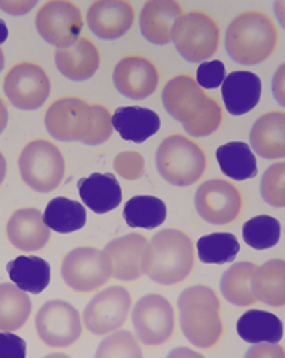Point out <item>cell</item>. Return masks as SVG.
Listing matches in <instances>:
<instances>
[{
	"label": "cell",
	"instance_id": "cell-6",
	"mask_svg": "<svg viewBox=\"0 0 285 358\" xmlns=\"http://www.w3.org/2000/svg\"><path fill=\"white\" fill-rule=\"evenodd\" d=\"M156 164L159 173L170 185L187 187L203 177L207 169V155L191 137L177 133L160 143Z\"/></svg>",
	"mask_w": 285,
	"mask_h": 358
},
{
	"label": "cell",
	"instance_id": "cell-38",
	"mask_svg": "<svg viewBox=\"0 0 285 358\" xmlns=\"http://www.w3.org/2000/svg\"><path fill=\"white\" fill-rule=\"evenodd\" d=\"M145 157L137 152H122L115 157L113 167L126 180H138L145 173Z\"/></svg>",
	"mask_w": 285,
	"mask_h": 358
},
{
	"label": "cell",
	"instance_id": "cell-30",
	"mask_svg": "<svg viewBox=\"0 0 285 358\" xmlns=\"http://www.w3.org/2000/svg\"><path fill=\"white\" fill-rule=\"evenodd\" d=\"M253 285L258 301L271 307H285V260L274 259L260 266Z\"/></svg>",
	"mask_w": 285,
	"mask_h": 358
},
{
	"label": "cell",
	"instance_id": "cell-28",
	"mask_svg": "<svg viewBox=\"0 0 285 358\" xmlns=\"http://www.w3.org/2000/svg\"><path fill=\"white\" fill-rule=\"evenodd\" d=\"M10 280L26 293L41 294L50 282V264L36 256H19L8 263Z\"/></svg>",
	"mask_w": 285,
	"mask_h": 358
},
{
	"label": "cell",
	"instance_id": "cell-20",
	"mask_svg": "<svg viewBox=\"0 0 285 358\" xmlns=\"http://www.w3.org/2000/svg\"><path fill=\"white\" fill-rule=\"evenodd\" d=\"M183 16V6L177 0H149L140 12V30L145 38L159 46L173 41L175 22Z\"/></svg>",
	"mask_w": 285,
	"mask_h": 358
},
{
	"label": "cell",
	"instance_id": "cell-18",
	"mask_svg": "<svg viewBox=\"0 0 285 358\" xmlns=\"http://www.w3.org/2000/svg\"><path fill=\"white\" fill-rule=\"evenodd\" d=\"M87 24L100 39L115 41L134 23V8L127 0H96L87 9Z\"/></svg>",
	"mask_w": 285,
	"mask_h": 358
},
{
	"label": "cell",
	"instance_id": "cell-42",
	"mask_svg": "<svg viewBox=\"0 0 285 358\" xmlns=\"http://www.w3.org/2000/svg\"><path fill=\"white\" fill-rule=\"evenodd\" d=\"M2 347H3V354H17L19 357L24 355V348L26 344L22 338L10 334L9 331H3L2 336Z\"/></svg>",
	"mask_w": 285,
	"mask_h": 358
},
{
	"label": "cell",
	"instance_id": "cell-37",
	"mask_svg": "<svg viewBox=\"0 0 285 358\" xmlns=\"http://www.w3.org/2000/svg\"><path fill=\"white\" fill-rule=\"evenodd\" d=\"M261 196L272 207H285V162L271 164L261 178Z\"/></svg>",
	"mask_w": 285,
	"mask_h": 358
},
{
	"label": "cell",
	"instance_id": "cell-7",
	"mask_svg": "<svg viewBox=\"0 0 285 358\" xmlns=\"http://www.w3.org/2000/svg\"><path fill=\"white\" fill-rule=\"evenodd\" d=\"M64 171V157L50 140L33 138L26 143L19 155L22 180L34 192L54 190L61 183Z\"/></svg>",
	"mask_w": 285,
	"mask_h": 358
},
{
	"label": "cell",
	"instance_id": "cell-19",
	"mask_svg": "<svg viewBox=\"0 0 285 358\" xmlns=\"http://www.w3.org/2000/svg\"><path fill=\"white\" fill-rule=\"evenodd\" d=\"M9 241L22 252H38L50 238V229L43 214L34 207L17 208L6 224Z\"/></svg>",
	"mask_w": 285,
	"mask_h": 358
},
{
	"label": "cell",
	"instance_id": "cell-2",
	"mask_svg": "<svg viewBox=\"0 0 285 358\" xmlns=\"http://www.w3.org/2000/svg\"><path fill=\"white\" fill-rule=\"evenodd\" d=\"M163 104L171 117L180 122L193 137H205L223 124V107L208 96L191 75H177L163 89Z\"/></svg>",
	"mask_w": 285,
	"mask_h": 358
},
{
	"label": "cell",
	"instance_id": "cell-24",
	"mask_svg": "<svg viewBox=\"0 0 285 358\" xmlns=\"http://www.w3.org/2000/svg\"><path fill=\"white\" fill-rule=\"evenodd\" d=\"M254 152L263 159L285 157V112L274 110L263 115L249 131Z\"/></svg>",
	"mask_w": 285,
	"mask_h": 358
},
{
	"label": "cell",
	"instance_id": "cell-36",
	"mask_svg": "<svg viewBox=\"0 0 285 358\" xmlns=\"http://www.w3.org/2000/svg\"><path fill=\"white\" fill-rule=\"evenodd\" d=\"M97 358H141L142 351L136 340V337L129 331H115L109 337H105L97 351Z\"/></svg>",
	"mask_w": 285,
	"mask_h": 358
},
{
	"label": "cell",
	"instance_id": "cell-9",
	"mask_svg": "<svg viewBox=\"0 0 285 358\" xmlns=\"http://www.w3.org/2000/svg\"><path fill=\"white\" fill-rule=\"evenodd\" d=\"M36 30L48 43L59 48L73 46L82 36L83 16L80 8L70 0H48L34 17Z\"/></svg>",
	"mask_w": 285,
	"mask_h": 358
},
{
	"label": "cell",
	"instance_id": "cell-15",
	"mask_svg": "<svg viewBox=\"0 0 285 358\" xmlns=\"http://www.w3.org/2000/svg\"><path fill=\"white\" fill-rule=\"evenodd\" d=\"M36 331L49 347L66 348L82 336V320L78 310L63 301L50 300L36 314Z\"/></svg>",
	"mask_w": 285,
	"mask_h": 358
},
{
	"label": "cell",
	"instance_id": "cell-22",
	"mask_svg": "<svg viewBox=\"0 0 285 358\" xmlns=\"http://www.w3.org/2000/svg\"><path fill=\"white\" fill-rule=\"evenodd\" d=\"M221 94L227 112L233 116H242L260 103L261 79L253 71H233L221 86Z\"/></svg>",
	"mask_w": 285,
	"mask_h": 358
},
{
	"label": "cell",
	"instance_id": "cell-21",
	"mask_svg": "<svg viewBox=\"0 0 285 358\" xmlns=\"http://www.w3.org/2000/svg\"><path fill=\"white\" fill-rule=\"evenodd\" d=\"M54 62L63 76L75 82H83L98 70L100 52L89 38L82 36L73 46L56 49Z\"/></svg>",
	"mask_w": 285,
	"mask_h": 358
},
{
	"label": "cell",
	"instance_id": "cell-23",
	"mask_svg": "<svg viewBox=\"0 0 285 358\" xmlns=\"http://www.w3.org/2000/svg\"><path fill=\"white\" fill-rule=\"evenodd\" d=\"M78 190L82 201L96 214H105L117 208L123 193L117 178L112 173H93L80 178Z\"/></svg>",
	"mask_w": 285,
	"mask_h": 358
},
{
	"label": "cell",
	"instance_id": "cell-26",
	"mask_svg": "<svg viewBox=\"0 0 285 358\" xmlns=\"http://www.w3.org/2000/svg\"><path fill=\"white\" fill-rule=\"evenodd\" d=\"M258 266L251 262L234 263L221 277L220 289L227 301L238 307L253 306L258 301L254 292V275Z\"/></svg>",
	"mask_w": 285,
	"mask_h": 358
},
{
	"label": "cell",
	"instance_id": "cell-8",
	"mask_svg": "<svg viewBox=\"0 0 285 358\" xmlns=\"http://www.w3.org/2000/svg\"><path fill=\"white\" fill-rule=\"evenodd\" d=\"M220 36L219 22L203 10L183 13L173 29V42L177 52L191 63H204L216 55Z\"/></svg>",
	"mask_w": 285,
	"mask_h": 358
},
{
	"label": "cell",
	"instance_id": "cell-10",
	"mask_svg": "<svg viewBox=\"0 0 285 358\" xmlns=\"http://www.w3.org/2000/svg\"><path fill=\"white\" fill-rule=\"evenodd\" d=\"M3 90L17 109L36 110L45 104L50 94V79L41 64L19 62L6 71Z\"/></svg>",
	"mask_w": 285,
	"mask_h": 358
},
{
	"label": "cell",
	"instance_id": "cell-33",
	"mask_svg": "<svg viewBox=\"0 0 285 358\" xmlns=\"http://www.w3.org/2000/svg\"><path fill=\"white\" fill-rule=\"evenodd\" d=\"M123 217L131 229L153 230L167 219L166 203L154 196H134L123 210Z\"/></svg>",
	"mask_w": 285,
	"mask_h": 358
},
{
	"label": "cell",
	"instance_id": "cell-12",
	"mask_svg": "<svg viewBox=\"0 0 285 358\" xmlns=\"http://www.w3.org/2000/svg\"><path fill=\"white\" fill-rule=\"evenodd\" d=\"M61 278L71 290L87 293L109 281L112 271L103 250L78 247L66 255L60 267Z\"/></svg>",
	"mask_w": 285,
	"mask_h": 358
},
{
	"label": "cell",
	"instance_id": "cell-17",
	"mask_svg": "<svg viewBox=\"0 0 285 358\" xmlns=\"http://www.w3.org/2000/svg\"><path fill=\"white\" fill-rule=\"evenodd\" d=\"M113 82L123 96L134 100L146 99L159 86V67L146 56L127 55L116 63Z\"/></svg>",
	"mask_w": 285,
	"mask_h": 358
},
{
	"label": "cell",
	"instance_id": "cell-43",
	"mask_svg": "<svg viewBox=\"0 0 285 358\" xmlns=\"http://www.w3.org/2000/svg\"><path fill=\"white\" fill-rule=\"evenodd\" d=\"M272 94L275 100L285 107V62L279 64L272 78Z\"/></svg>",
	"mask_w": 285,
	"mask_h": 358
},
{
	"label": "cell",
	"instance_id": "cell-40",
	"mask_svg": "<svg viewBox=\"0 0 285 358\" xmlns=\"http://www.w3.org/2000/svg\"><path fill=\"white\" fill-rule=\"evenodd\" d=\"M248 358H285V350L277 343H258L249 348L245 354Z\"/></svg>",
	"mask_w": 285,
	"mask_h": 358
},
{
	"label": "cell",
	"instance_id": "cell-35",
	"mask_svg": "<svg viewBox=\"0 0 285 358\" xmlns=\"http://www.w3.org/2000/svg\"><path fill=\"white\" fill-rule=\"evenodd\" d=\"M242 238L254 250H267L278 244L281 238V224L271 216H257L242 226Z\"/></svg>",
	"mask_w": 285,
	"mask_h": 358
},
{
	"label": "cell",
	"instance_id": "cell-16",
	"mask_svg": "<svg viewBox=\"0 0 285 358\" xmlns=\"http://www.w3.org/2000/svg\"><path fill=\"white\" fill-rule=\"evenodd\" d=\"M130 307V293L120 285H113L89 301L83 313L85 326L96 336L115 333L124 324Z\"/></svg>",
	"mask_w": 285,
	"mask_h": 358
},
{
	"label": "cell",
	"instance_id": "cell-29",
	"mask_svg": "<svg viewBox=\"0 0 285 358\" xmlns=\"http://www.w3.org/2000/svg\"><path fill=\"white\" fill-rule=\"evenodd\" d=\"M217 162L221 171L233 178V180L242 182L248 178H254L258 173L257 159L247 143L230 141L220 146L216 152Z\"/></svg>",
	"mask_w": 285,
	"mask_h": 358
},
{
	"label": "cell",
	"instance_id": "cell-25",
	"mask_svg": "<svg viewBox=\"0 0 285 358\" xmlns=\"http://www.w3.org/2000/svg\"><path fill=\"white\" fill-rule=\"evenodd\" d=\"M112 120L115 130L119 131L122 138L137 145L154 136L161 126V120L156 112L140 106L119 107L113 113Z\"/></svg>",
	"mask_w": 285,
	"mask_h": 358
},
{
	"label": "cell",
	"instance_id": "cell-5",
	"mask_svg": "<svg viewBox=\"0 0 285 358\" xmlns=\"http://www.w3.org/2000/svg\"><path fill=\"white\" fill-rule=\"evenodd\" d=\"M152 241L149 277L163 285L184 281L194 270L196 253L191 238L182 230L164 229Z\"/></svg>",
	"mask_w": 285,
	"mask_h": 358
},
{
	"label": "cell",
	"instance_id": "cell-14",
	"mask_svg": "<svg viewBox=\"0 0 285 358\" xmlns=\"http://www.w3.org/2000/svg\"><path fill=\"white\" fill-rule=\"evenodd\" d=\"M131 320L137 337L146 345H163L174 334L175 315L173 306L160 294L141 297L133 310Z\"/></svg>",
	"mask_w": 285,
	"mask_h": 358
},
{
	"label": "cell",
	"instance_id": "cell-34",
	"mask_svg": "<svg viewBox=\"0 0 285 358\" xmlns=\"http://www.w3.org/2000/svg\"><path fill=\"white\" fill-rule=\"evenodd\" d=\"M240 243L231 233H212L197 241V253L205 264H226L235 260Z\"/></svg>",
	"mask_w": 285,
	"mask_h": 358
},
{
	"label": "cell",
	"instance_id": "cell-39",
	"mask_svg": "<svg viewBox=\"0 0 285 358\" xmlns=\"http://www.w3.org/2000/svg\"><path fill=\"white\" fill-rule=\"evenodd\" d=\"M226 66L221 60L204 62L197 69V82L203 89H217L226 80Z\"/></svg>",
	"mask_w": 285,
	"mask_h": 358
},
{
	"label": "cell",
	"instance_id": "cell-13",
	"mask_svg": "<svg viewBox=\"0 0 285 358\" xmlns=\"http://www.w3.org/2000/svg\"><path fill=\"white\" fill-rule=\"evenodd\" d=\"M194 203L200 217L217 226L235 222L244 207L240 189L224 178H211L204 182L196 192Z\"/></svg>",
	"mask_w": 285,
	"mask_h": 358
},
{
	"label": "cell",
	"instance_id": "cell-1",
	"mask_svg": "<svg viewBox=\"0 0 285 358\" xmlns=\"http://www.w3.org/2000/svg\"><path fill=\"white\" fill-rule=\"evenodd\" d=\"M113 115L101 103H89L76 96L54 100L46 110L45 126L60 141H82L97 146L113 134Z\"/></svg>",
	"mask_w": 285,
	"mask_h": 358
},
{
	"label": "cell",
	"instance_id": "cell-3",
	"mask_svg": "<svg viewBox=\"0 0 285 358\" xmlns=\"http://www.w3.org/2000/svg\"><path fill=\"white\" fill-rule=\"evenodd\" d=\"M278 27L261 10H247L231 20L226 31V49L230 57L245 66L268 59L278 45Z\"/></svg>",
	"mask_w": 285,
	"mask_h": 358
},
{
	"label": "cell",
	"instance_id": "cell-41",
	"mask_svg": "<svg viewBox=\"0 0 285 358\" xmlns=\"http://www.w3.org/2000/svg\"><path fill=\"white\" fill-rule=\"evenodd\" d=\"M38 2L36 0H2L0 3V8H2L3 12L13 15V16H22L29 13Z\"/></svg>",
	"mask_w": 285,
	"mask_h": 358
},
{
	"label": "cell",
	"instance_id": "cell-11",
	"mask_svg": "<svg viewBox=\"0 0 285 358\" xmlns=\"http://www.w3.org/2000/svg\"><path fill=\"white\" fill-rule=\"evenodd\" d=\"M112 277L133 281L149 273L152 264V241L137 233L113 238L103 248Z\"/></svg>",
	"mask_w": 285,
	"mask_h": 358
},
{
	"label": "cell",
	"instance_id": "cell-44",
	"mask_svg": "<svg viewBox=\"0 0 285 358\" xmlns=\"http://www.w3.org/2000/svg\"><path fill=\"white\" fill-rule=\"evenodd\" d=\"M274 12L279 24L285 29V0H277L274 3Z\"/></svg>",
	"mask_w": 285,
	"mask_h": 358
},
{
	"label": "cell",
	"instance_id": "cell-32",
	"mask_svg": "<svg viewBox=\"0 0 285 358\" xmlns=\"http://www.w3.org/2000/svg\"><path fill=\"white\" fill-rule=\"evenodd\" d=\"M43 217L49 229L60 234L75 233L83 229L87 222L85 206L67 197H56L50 200Z\"/></svg>",
	"mask_w": 285,
	"mask_h": 358
},
{
	"label": "cell",
	"instance_id": "cell-4",
	"mask_svg": "<svg viewBox=\"0 0 285 358\" xmlns=\"http://www.w3.org/2000/svg\"><path fill=\"white\" fill-rule=\"evenodd\" d=\"M180 326L186 338L198 348H214L224 334L221 303L207 285H193L178 299Z\"/></svg>",
	"mask_w": 285,
	"mask_h": 358
},
{
	"label": "cell",
	"instance_id": "cell-31",
	"mask_svg": "<svg viewBox=\"0 0 285 358\" xmlns=\"http://www.w3.org/2000/svg\"><path fill=\"white\" fill-rule=\"evenodd\" d=\"M31 313V301L26 292L13 282L0 285V329L15 331L26 324Z\"/></svg>",
	"mask_w": 285,
	"mask_h": 358
},
{
	"label": "cell",
	"instance_id": "cell-27",
	"mask_svg": "<svg viewBox=\"0 0 285 358\" xmlns=\"http://www.w3.org/2000/svg\"><path fill=\"white\" fill-rule=\"evenodd\" d=\"M238 336L249 344L279 343L284 334L282 321L272 313L248 310L237 321Z\"/></svg>",
	"mask_w": 285,
	"mask_h": 358
}]
</instances>
